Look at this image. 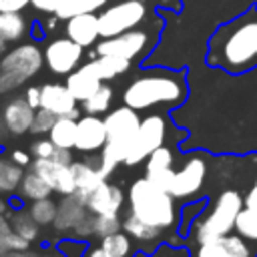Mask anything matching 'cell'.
I'll return each instance as SVG.
<instances>
[{"instance_id":"10","label":"cell","mask_w":257,"mask_h":257,"mask_svg":"<svg viewBox=\"0 0 257 257\" xmlns=\"http://www.w3.org/2000/svg\"><path fill=\"white\" fill-rule=\"evenodd\" d=\"M205 177H207V161L201 155H193L187 159V163L181 169L169 171V175L161 183V189L171 193L175 199H191L201 191Z\"/></svg>"},{"instance_id":"41","label":"cell","mask_w":257,"mask_h":257,"mask_svg":"<svg viewBox=\"0 0 257 257\" xmlns=\"http://www.w3.org/2000/svg\"><path fill=\"white\" fill-rule=\"evenodd\" d=\"M90 235H94V215L92 213H88L74 229H72V237H76V239H88Z\"/></svg>"},{"instance_id":"25","label":"cell","mask_w":257,"mask_h":257,"mask_svg":"<svg viewBox=\"0 0 257 257\" xmlns=\"http://www.w3.org/2000/svg\"><path fill=\"white\" fill-rule=\"evenodd\" d=\"M122 231L133 239V241H139V243H153V241H159L163 229L159 227H153L145 221H141L137 215H133L128 211V215L122 219Z\"/></svg>"},{"instance_id":"40","label":"cell","mask_w":257,"mask_h":257,"mask_svg":"<svg viewBox=\"0 0 257 257\" xmlns=\"http://www.w3.org/2000/svg\"><path fill=\"white\" fill-rule=\"evenodd\" d=\"M54 149H56V145L50 139H36L30 145V155L34 159H50L52 153H54Z\"/></svg>"},{"instance_id":"19","label":"cell","mask_w":257,"mask_h":257,"mask_svg":"<svg viewBox=\"0 0 257 257\" xmlns=\"http://www.w3.org/2000/svg\"><path fill=\"white\" fill-rule=\"evenodd\" d=\"M32 120H34V108L22 98H12L4 110H2V122H4V128L12 135H24L30 131L32 126Z\"/></svg>"},{"instance_id":"24","label":"cell","mask_w":257,"mask_h":257,"mask_svg":"<svg viewBox=\"0 0 257 257\" xmlns=\"http://www.w3.org/2000/svg\"><path fill=\"white\" fill-rule=\"evenodd\" d=\"M18 197L22 199V201H38V199H44V197H50L54 191L50 189V185L38 175V173H34L32 169L28 171V173H24V177H22V181H20V185H18Z\"/></svg>"},{"instance_id":"15","label":"cell","mask_w":257,"mask_h":257,"mask_svg":"<svg viewBox=\"0 0 257 257\" xmlns=\"http://www.w3.org/2000/svg\"><path fill=\"white\" fill-rule=\"evenodd\" d=\"M106 143L104 118L98 114H84L76 120V151L94 155L100 153Z\"/></svg>"},{"instance_id":"42","label":"cell","mask_w":257,"mask_h":257,"mask_svg":"<svg viewBox=\"0 0 257 257\" xmlns=\"http://www.w3.org/2000/svg\"><path fill=\"white\" fill-rule=\"evenodd\" d=\"M66 0H30V4L40 10V12H46V14H56L58 8L64 4Z\"/></svg>"},{"instance_id":"32","label":"cell","mask_w":257,"mask_h":257,"mask_svg":"<svg viewBox=\"0 0 257 257\" xmlns=\"http://www.w3.org/2000/svg\"><path fill=\"white\" fill-rule=\"evenodd\" d=\"M100 247L106 249L112 257H131L133 255V239L124 231H116L112 235L102 237Z\"/></svg>"},{"instance_id":"27","label":"cell","mask_w":257,"mask_h":257,"mask_svg":"<svg viewBox=\"0 0 257 257\" xmlns=\"http://www.w3.org/2000/svg\"><path fill=\"white\" fill-rule=\"evenodd\" d=\"M24 167L16 165L10 157H0V193L12 195L18 191V185L24 177Z\"/></svg>"},{"instance_id":"46","label":"cell","mask_w":257,"mask_h":257,"mask_svg":"<svg viewBox=\"0 0 257 257\" xmlns=\"http://www.w3.org/2000/svg\"><path fill=\"white\" fill-rule=\"evenodd\" d=\"M50 159H54V161H58V163H64V165H70V163L74 161V159H72V149H62V147H56Z\"/></svg>"},{"instance_id":"47","label":"cell","mask_w":257,"mask_h":257,"mask_svg":"<svg viewBox=\"0 0 257 257\" xmlns=\"http://www.w3.org/2000/svg\"><path fill=\"white\" fill-rule=\"evenodd\" d=\"M243 203H245V209L257 213V185H253V187L249 189V193L243 197Z\"/></svg>"},{"instance_id":"5","label":"cell","mask_w":257,"mask_h":257,"mask_svg":"<svg viewBox=\"0 0 257 257\" xmlns=\"http://www.w3.org/2000/svg\"><path fill=\"white\" fill-rule=\"evenodd\" d=\"M243 207H245V203L237 189L221 191L219 197L213 201V207L203 217H197L193 221V225H191L193 239L197 243H201V241H207L213 237L233 233L237 215L241 213Z\"/></svg>"},{"instance_id":"35","label":"cell","mask_w":257,"mask_h":257,"mask_svg":"<svg viewBox=\"0 0 257 257\" xmlns=\"http://www.w3.org/2000/svg\"><path fill=\"white\" fill-rule=\"evenodd\" d=\"M122 229V223L118 215H94V235L96 237H106Z\"/></svg>"},{"instance_id":"54","label":"cell","mask_w":257,"mask_h":257,"mask_svg":"<svg viewBox=\"0 0 257 257\" xmlns=\"http://www.w3.org/2000/svg\"><path fill=\"white\" fill-rule=\"evenodd\" d=\"M0 257H6V251L2 249V245H0Z\"/></svg>"},{"instance_id":"18","label":"cell","mask_w":257,"mask_h":257,"mask_svg":"<svg viewBox=\"0 0 257 257\" xmlns=\"http://www.w3.org/2000/svg\"><path fill=\"white\" fill-rule=\"evenodd\" d=\"M66 36L84 48L92 46L100 38L98 14L96 12H84V14H74L70 18H66Z\"/></svg>"},{"instance_id":"30","label":"cell","mask_w":257,"mask_h":257,"mask_svg":"<svg viewBox=\"0 0 257 257\" xmlns=\"http://www.w3.org/2000/svg\"><path fill=\"white\" fill-rule=\"evenodd\" d=\"M114 0H66L58 12H56V18L60 20H66L74 14H84V12H100L102 8H106L108 4H112Z\"/></svg>"},{"instance_id":"28","label":"cell","mask_w":257,"mask_h":257,"mask_svg":"<svg viewBox=\"0 0 257 257\" xmlns=\"http://www.w3.org/2000/svg\"><path fill=\"white\" fill-rule=\"evenodd\" d=\"M112 98H114L112 86L106 84V82H102L100 88H98L92 96H88L86 100L80 102V104H82V112H84V114H98V116H102V114H106V112L110 110Z\"/></svg>"},{"instance_id":"8","label":"cell","mask_w":257,"mask_h":257,"mask_svg":"<svg viewBox=\"0 0 257 257\" xmlns=\"http://www.w3.org/2000/svg\"><path fill=\"white\" fill-rule=\"evenodd\" d=\"M149 20L147 0H114L98 12L100 38H110Z\"/></svg>"},{"instance_id":"1","label":"cell","mask_w":257,"mask_h":257,"mask_svg":"<svg viewBox=\"0 0 257 257\" xmlns=\"http://www.w3.org/2000/svg\"><path fill=\"white\" fill-rule=\"evenodd\" d=\"M205 60L211 68L235 76L257 68V4L213 30Z\"/></svg>"},{"instance_id":"21","label":"cell","mask_w":257,"mask_h":257,"mask_svg":"<svg viewBox=\"0 0 257 257\" xmlns=\"http://www.w3.org/2000/svg\"><path fill=\"white\" fill-rule=\"evenodd\" d=\"M70 169L74 175L76 189H80V191L90 193L102 181H106V177L100 173V157H86L84 161H72Z\"/></svg>"},{"instance_id":"26","label":"cell","mask_w":257,"mask_h":257,"mask_svg":"<svg viewBox=\"0 0 257 257\" xmlns=\"http://www.w3.org/2000/svg\"><path fill=\"white\" fill-rule=\"evenodd\" d=\"M48 139L62 149H74L76 147V118L72 116H56Z\"/></svg>"},{"instance_id":"6","label":"cell","mask_w":257,"mask_h":257,"mask_svg":"<svg viewBox=\"0 0 257 257\" xmlns=\"http://www.w3.org/2000/svg\"><path fill=\"white\" fill-rule=\"evenodd\" d=\"M163 22L159 18H149L141 26L120 32L110 38H102L96 44V54H112L133 60H143L159 42Z\"/></svg>"},{"instance_id":"53","label":"cell","mask_w":257,"mask_h":257,"mask_svg":"<svg viewBox=\"0 0 257 257\" xmlns=\"http://www.w3.org/2000/svg\"><path fill=\"white\" fill-rule=\"evenodd\" d=\"M6 209H8V205H6V201H4L2 197H0V213H4Z\"/></svg>"},{"instance_id":"49","label":"cell","mask_w":257,"mask_h":257,"mask_svg":"<svg viewBox=\"0 0 257 257\" xmlns=\"http://www.w3.org/2000/svg\"><path fill=\"white\" fill-rule=\"evenodd\" d=\"M10 229H12L10 219H6V215H4V213H0V237H2V235H6Z\"/></svg>"},{"instance_id":"13","label":"cell","mask_w":257,"mask_h":257,"mask_svg":"<svg viewBox=\"0 0 257 257\" xmlns=\"http://www.w3.org/2000/svg\"><path fill=\"white\" fill-rule=\"evenodd\" d=\"M30 169L34 173H38L54 193L62 195H72L76 191V183H74V175L70 165L58 163L54 159H32Z\"/></svg>"},{"instance_id":"55","label":"cell","mask_w":257,"mask_h":257,"mask_svg":"<svg viewBox=\"0 0 257 257\" xmlns=\"http://www.w3.org/2000/svg\"><path fill=\"white\" fill-rule=\"evenodd\" d=\"M255 185H257V177H255Z\"/></svg>"},{"instance_id":"4","label":"cell","mask_w":257,"mask_h":257,"mask_svg":"<svg viewBox=\"0 0 257 257\" xmlns=\"http://www.w3.org/2000/svg\"><path fill=\"white\" fill-rule=\"evenodd\" d=\"M104 126H106V143L100 151V173L108 177L120 163H124V157L137 137V131L141 126L139 110L122 104L104 114Z\"/></svg>"},{"instance_id":"34","label":"cell","mask_w":257,"mask_h":257,"mask_svg":"<svg viewBox=\"0 0 257 257\" xmlns=\"http://www.w3.org/2000/svg\"><path fill=\"white\" fill-rule=\"evenodd\" d=\"M235 231L245 237L247 241H255L257 243V213L249 211V209H241V213L237 215L235 221Z\"/></svg>"},{"instance_id":"51","label":"cell","mask_w":257,"mask_h":257,"mask_svg":"<svg viewBox=\"0 0 257 257\" xmlns=\"http://www.w3.org/2000/svg\"><path fill=\"white\" fill-rule=\"evenodd\" d=\"M38 257H64L60 251H52V253H42V255H38Z\"/></svg>"},{"instance_id":"2","label":"cell","mask_w":257,"mask_h":257,"mask_svg":"<svg viewBox=\"0 0 257 257\" xmlns=\"http://www.w3.org/2000/svg\"><path fill=\"white\" fill-rule=\"evenodd\" d=\"M189 96L187 84V70H173V68H147L141 70L124 88L122 104L135 110H149V108H177Z\"/></svg>"},{"instance_id":"29","label":"cell","mask_w":257,"mask_h":257,"mask_svg":"<svg viewBox=\"0 0 257 257\" xmlns=\"http://www.w3.org/2000/svg\"><path fill=\"white\" fill-rule=\"evenodd\" d=\"M28 32V24L20 12H0V36L6 42H16Z\"/></svg>"},{"instance_id":"12","label":"cell","mask_w":257,"mask_h":257,"mask_svg":"<svg viewBox=\"0 0 257 257\" xmlns=\"http://www.w3.org/2000/svg\"><path fill=\"white\" fill-rule=\"evenodd\" d=\"M257 253L249 247L247 239L239 233H227L197 243L191 257H255Z\"/></svg>"},{"instance_id":"14","label":"cell","mask_w":257,"mask_h":257,"mask_svg":"<svg viewBox=\"0 0 257 257\" xmlns=\"http://www.w3.org/2000/svg\"><path fill=\"white\" fill-rule=\"evenodd\" d=\"M78 100L72 96L66 84L58 82H46L40 86V106L54 112L56 116H72L80 118V110L76 108Z\"/></svg>"},{"instance_id":"50","label":"cell","mask_w":257,"mask_h":257,"mask_svg":"<svg viewBox=\"0 0 257 257\" xmlns=\"http://www.w3.org/2000/svg\"><path fill=\"white\" fill-rule=\"evenodd\" d=\"M6 257H38V255L30 253V251L26 249V251H10V253H6Z\"/></svg>"},{"instance_id":"39","label":"cell","mask_w":257,"mask_h":257,"mask_svg":"<svg viewBox=\"0 0 257 257\" xmlns=\"http://www.w3.org/2000/svg\"><path fill=\"white\" fill-rule=\"evenodd\" d=\"M133 257H191V253L183 247H173V245H159L153 253H137Z\"/></svg>"},{"instance_id":"9","label":"cell","mask_w":257,"mask_h":257,"mask_svg":"<svg viewBox=\"0 0 257 257\" xmlns=\"http://www.w3.org/2000/svg\"><path fill=\"white\" fill-rule=\"evenodd\" d=\"M167 128H169V120L161 112H151L145 118H141V126L124 157V165L135 167L143 163L155 149L163 147L167 141Z\"/></svg>"},{"instance_id":"48","label":"cell","mask_w":257,"mask_h":257,"mask_svg":"<svg viewBox=\"0 0 257 257\" xmlns=\"http://www.w3.org/2000/svg\"><path fill=\"white\" fill-rule=\"evenodd\" d=\"M84 257H112V255H110L106 249H102V247L98 245V247H92V249H88Z\"/></svg>"},{"instance_id":"52","label":"cell","mask_w":257,"mask_h":257,"mask_svg":"<svg viewBox=\"0 0 257 257\" xmlns=\"http://www.w3.org/2000/svg\"><path fill=\"white\" fill-rule=\"evenodd\" d=\"M6 44H8V42H6V40H4L2 36H0V56H2L4 52H6Z\"/></svg>"},{"instance_id":"37","label":"cell","mask_w":257,"mask_h":257,"mask_svg":"<svg viewBox=\"0 0 257 257\" xmlns=\"http://www.w3.org/2000/svg\"><path fill=\"white\" fill-rule=\"evenodd\" d=\"M56 251H60L64 257H84L86 251H88V241L84 239H62L58 245H56Z\"/></svg>"},{"instance_id":"20","label":"cell","mask_w":257,"mask_h":257,"mask_svg":"<svg viewBox=\"0 0 257 257\" xmlns=\"http://www.w3.org/2000/svg\"><path fill=\"white\" fill-rule=\"evenodd\" d=\"M64 84L68 86V90L72 92V96H74L78 102H82V100H86L88 96H92V94L100 88L102 80H100L98 74L92 70V66L86 62V64H80L76 70H72V72L66 76V82H64Z\"/></svg>"},{"instance_id":"16","label":"cell","mask_w":257,"mask_h":257,"mask_svg":"<svg viewBox=\"0 0 257 257\" xmlns=\"http://www.w3.org/2000/svg\"><path fill=\"white\" fill-rule=\"evenodd\" d=\"M124 191L118 185L102 181L94 191H90L86 207L92 215H118L124 205Z\"/></svg>"},{"instance_id":"36","label":"cell","mask_w":257,"mask_h":257,"mask_svg":"<svg viewBox=\"0 0 257 257\" xmlns=\"http://www.w3.org/2000/svg\"><path fill=\"white\" fill-rule=\"evenodd\" d=\"M54 120H56V114L40 106V108L34 110V120H32V126H30V133H34V135H48L52 124H54Z\"/></svg>"},{"instance_id":"3","label":"cell","mask_w":257,"mask_h":257,"mask_svg":"<svg viewBox=\"0 0 257 257\" xmlns=\"http://www.w3.org/2000/svg\"><path fill=\"white\" fill-rule=\"evenodd\" d=\"M126 201L133 215L163 231L173 229L181 221V211L175 203V197L153 181H149L147 177H141L131 183Z\"/></svg>"},{"instance_id":"7","label":"cell","mask_w":257,"mask_h":257,"mask_svg":"<svg viewBox=\"0 0 257 257\" xmlns=\"http://www.w3.org/2000/svg\"><path fill=\"white\" fill-rule=\"evenodd\" d=\"M44 64V52L34 42H24L0 58V94L12 92L36 76Z\"/></svg>"},{"instance_id":"38","label":"cell","mask_w":257,"mask_h":257,"mask_svg":"<svg viewBox=\"0 0 257 257\" xmlns=\"http://www.w3.org/2000/svg\"><path fill=\"white\" fill-rule=\"evenodd\" d=\"M0 245H2V249H4L6 253H10V251H26V249L30 247V241H26V239L20 237L14 229H10L6 235L0 237Z\"/></svg>"},{"instance_id":"11","label":"cell","mask_w":257,"mask_h":257,"mask_svg":"<svg viewBox=\"0 0 257 257\" xmlns=\"http://www.w3.org/2000/svg\"><path fill=\"white\" fill-rule=\"evenodd\" d=\"M84 56V46L74 42L68 36L52 38L44 48V64L56 76H68L72 70L80 66Z\"/></svg>"},{"instance_id":"17","label":"cell","mask_w":257,"mask_h":257,"mask_svg":"<svg viewBox=\"0 0 257 257\" xmlns=\"http://www.w3.org/2000/svg\"><path fill=\"white\" fill-rule=\"evenodd\" d=\"M88 207L84 201H80L74 193L72 195H62V199L56 203V217L52 223V229L58 233H66L72 231L86 215H88Z\"/></svg>"},{"instance_id":"43","label":"cell","mask_w":257,"mask_h":257,"mask_svg":"<svg viewBox=\"0 0 257 257\" xmlns=\"http://www.w3.org/2000/svg\"><path fill=\"white\" fill-rule=\"evenodd\" d=\"M30 4V0H0V12H20Z\"/></svg>"},{"instance_id":"45","label":"cell","mask_w":257,"mask_h":257,"mask_svg":"<svg viewBox=\"0 0 257 257\" xmlns=\"http://www.w3.org/2000/svg\"><path fill=\"white\" fill-rule=\"evenodd\" d=\"M10 159H12L16 165H20V167H30V163H32L30 153H28V151H22V149H14V151L10 153Z\"/></svg>"},{"instance_id":"44","label":"cell","mask_w":257,"mask_h":257,"mask_svg":"<svg viewBox=\"0 0 257 257\" xmlns=\"http://www.w3.org/2000/svg\"><path fill=\"white\" fill-rule=\"evenodd\" d=\"M24 100L36 110L40 108V86H28L24 92Z\"/></svg>"},{"instance_id":"33","label":"cell","mask_w":257,"mask_h":257,"mask_svg":"<svg viewBox=\"0 0 257 257\" xmlns=\"http://www.w3.org/2000/svg\"><path fill=\"white\" fill-rule=\"evenodd\" d=\"M32 219L42 227V225H52L54 223V217H56V203L50 199V197H44V199H38V201H32L30 207H28Z\"/></svg>"},{"instance_id":"23","label":"cell","mask_w":257,"mask_h":257,"mask_svg":"<svg viewBox=\"0 0 257 257\" xmlns=\"http://www.w3.org/2000/svg\"><path fill=\"white\" fill-rule=\"evenodd\" d=\"M88 64L92 66V70L98 74V78L102 82H108V80H114L116 76H122L124 72H128L133 62L128 58H122V56L96 54V58L88 60Z\"/></svg>"},{"instance_id":"31","label":"cell","mask_w":257,"mask_h":257,"mask_svg":"<svg viewBox=\"0 0 257 257\" xmlns=\"http://www.w3.org/2000/svg\"><path fill=\"white\" fill-rule=\"evenodd\" d=\"M10 225H12V229L20 235V237H24L26 241H36V237H38V223L32 219V215H30V211L28 209H16V211H12L10 213Z\"/></svg>"},{"instance_id":"22","label":"cell","mask_w":257,"mask_h":257,"mask_svg":"<svg viewBox=\"0 0 257 257\" xmlns=\"http://www.w3.org/2000/svg\"><path fill=\"white\" fill-rule=\"evenodd\" d=\"M173 163H175L173 151L163 145V147L155 149V151L145 159V177H147L149 181H153L155 185L161 187V183L165 181V177H167L169 171L173 169Z\"/></svg>"}]
</instances>
